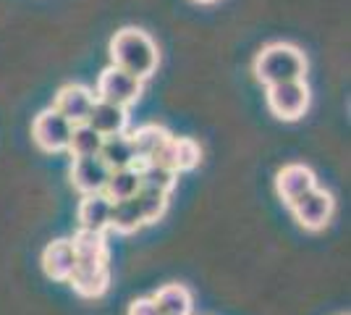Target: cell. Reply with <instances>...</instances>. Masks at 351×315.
Segmentation results:
<instances>
[{"label":"cell","instance_id":"obj_1","mask_svg":"<svg viewBox=\"0 0 351 315\" xmlns=\"http://www.w3.org/2000/svg\"><path fill=\"white\" fill-rule=\"evenodd\" d=\"M73 253H76V268H73L69 284L82 297H100L110 284V268H108V242L105 234L79 229L73 234Z\"/></svg>","mask_w":351,"mask_h":315},{"label":"cell","instance_id":"obj_2","mask_svg":"<svg viewBox=\"0 0 351 315\" xmlns=\"http://www.w3.org/2000/svg\"><path fill=\"white\" fill-rule=\"evenodd\" d=\"M110 66H118L123 71H129L136 79H149L158 71V45L155 40L142 30H121L116 32V37L110 40Z\"/></svg>","mask_w":351,"mask_h":315},{"label":"cell","instance_id":"obj_3","mask_svg":"<svg viewBox=\"0 0 351 315\" xmlns=\"http://www.w3.org/2000/svg\"><path fill=\"white\" fill-rule=\"evenodd\" d=\"M304 74H307V58L299 47L289 45V43H273V45L263 47L254 58V76L265 87L304 79Z\"/></svg>","mask_w":351,"mask_h":315},{"label":"cell","instance_id":"obj_4","mask_svg":"<svg viewBox=\"0 0 351 315\" xmlns=\"http://www.w3.org/2000/svg\"><path fill=\"white\" fill-rule=\"evenodd\" d=\"M291 215L296 218V224L307 231H322L330 224L333 213H336V200L330 192H325L320 187H312L309 192L302 197H296L291 205Z\"/></svg>","mask_w":351,"mask_h":315},{"label":"cell","instance_id":"obj_5","mask_svg":"<svg viewBox=\"0 0 351 315\" xmlns=\"http://www.w3.org/2000/svg\"><path fill=\"white\" fill-rule=\"evenodd\" d=\"M267 108L280 121L302 119L309 108V87L304 84V79L270 84L267 87Z\"/></svg>","mask_w":351,"mask_h":315},{"label":"cell","instance_id":"obj_6","mask_svg":"<svg viewBox=\"0 0 351 315\" xmlns=\"http://www.w3.org/2000/svg\"><path fill=\"white\" fill-rule=\"evenodd\" d=\"M145 92V82L132 76L129 71L118 69V66H108L100 79H97V92L95 97L97 100H108V103H116L121 108H129L134 105Z\"/></svg>","mask_w":351,"mask_h":315},{"label":"cell","instance_id":"obj_7","mask_svg":"<svg viewBox=\"0 0 351 315\" xmlns=\"http://www.w3.org/2000/svg\"><path fill=\"white\" fill-rule=\"evenodd\" d=\"M73 124L63 119L56 108L43 110L34 124H32V137L37 142V148L45 152H63L69 150V139H71Z\"/></svg>","mask_w":351,"mask_h":315},{"label":"cell","instance_id":"obj_8","mask_svg":"<svg viewBox=\"0 0 351 315\" xmlns=\"http://www.w3.org/2000/svg\"><path fill=\"white\" fill-rule=\"evenodd\" d=\"M69 176H71V184L76 192H82V195H97V192L105 189V181L110 176V168L103 163L100 155L73 158Z\"/></svg>","mask_w":351,"mask_h":315},{"label":"cell","instance_id":"obj_9","mask_svg":"<svg viewBox=\"0 0 351 315\" xmlns=\"http://www.w3.org/2000/svg\"><path fill=\"white\" fill-rule=\"evenodd\" d=\"M312 187H317V176L304 163H289L276 174V192L286 205H291L296 197L309 192Z\"/></svg>","mask_w":351,"mask_h":315},{"label":"cell","instance_id":"obj_10","mask_svg":"<svg viewBox=\"0 0 351 315\" xmlns=\"http://www.w3.org/2000/svg\"><path fill=\"white\" fill-rule=\"evenodd\" d=\"M95 100H97L95 92L89 90V87H84V84H66L56 95L53 108L58 110L63 119L71 121V124H84Z\"/></svg>","mask_w":351,"mask_h":315},{"label":"cell","instance_id":"obj_11","mask_svg":"<svg viewBox=\"0 0 351 315\" xmlns=\"http://www.w3.org/2000/svg\"><path fill=\"white\" fill-rule=\"evenodd\" d=\"M132 145L134 152H136V165L139 163H152L160 158V152L165 150V145L171 142V132L160 126V124H145L139 129H134L132 135Z\"/></svg>","mask_w":351,"mask_h":315},{"label":"cell","instance_id":"obj_12","mask_svg":"<svg viewBox=\"0 0 351 315\" xmlns=\"http://www.w3.org/2000/svg\"><path fill=\"white\" fill-rule=\"evenodd\" d=\"M84 124H89L100 137L123 135L129 126V110L116 103H108V100H95Z\"/></svg>","mask_w":351,"mask_h":315},{"label":"cell","instance_id":"obj_13","mask_svg":"<svg viewBox=\"0 0 351 315\" xmlns=\"http://www.w3.org/2000/svg\"><path fill=\"white\" fill-rule=\"evenodd\" d=\"M199 158H202V150H199L197 139H191V137H171V142L165 145L160 158L152 161V163H162L168 165L171 171H176V174H181V171L197 168Z\"/></svg>","mask_w":351,"mask_h":315},{"label":"cell","instance_id":"obj_14","mask_svg":"<svg viewBox=\"0 0 351 315\" xmlns=\"http://www.w3.org/2000/svg\"><path fill=\"white\" fill-rule=\"evenodd\" d=\"M43 268L53 281H69L76 268V253L71 240H56L45 247Z\"/></svg>","mask_w":351,"mask_h":315},{"label":"cell","instance_id":"obj_15","mask_svg":"<svg viewBox=\"0 0 351 315\" xmlns=\"http://www.w3.org/2000/svg\"><path fill=\"white\" fill-rule=\"evenodd\" d=\"M110 210H113V200H108L103 192L82 195V202H79V229L105 234L110 229Z\"/></svg>","mask_w":351,"mask_h":315},{"label":"cell","instance_id":"obj_16","mask_svg":"<svg viewBox=\"0 0 351 315\" xmlns=\"http://www.w3.org/2000/svg\"><path fill=\"white\" fill-rule=\"evenodd\" d=\"M100 158H103V163L108 165L110 171L136 165V152H134L132 137L126 135V132H123V135L105 137L103 148H100Z\"/></svg>","mask_w":351,"mask_h":315},{"label":"cell","instance_id":"obj_17","mask_svg":"<svg viewBox=\"0 0 351 315\" xmlns=\"http://www.w3.org/2000/svg\"><path fill=\"white\" fill-rule=\"evenodd\" d=\"M139 187H142V176H139V168L136 165H129V168H116V171H110V176L105 181V189L103 195L108 200H129L139 192Z\"/></svg>","mask_w":351,"mask_h":315},{"label":"cell","instance_id":"obj_18","mask_svg":"<svg viewBox=\"0 0 351 315\" xmlns=\"http://www.w3.org/2000/svg\"><path fill=\"white\" fill-rule=\"evenodd\" d=\"M160 315H191V292L184 284H165L152 294Z\"/></svg>","mask_w":351,"mask_h":315},{"label":"cell","instance_id":"obj_19","mask_svg":"<svg viewBox=\"0 0 351 315\" xmlns=\"http://www.w3.org/2000/svg\"><path fill=\"white\" fill-rule=\"evenodd\" d=\"M142 226H145V218H142V210H139L134 197L113 202V210H110V229L113 231H118V234H132V231L142 229Z\"/></svg>","mask_w":351,"mask_h":315},{"label":"cell","instance_id":"obj_20","mask_svg":"<svg viewBox=\"0 0 351 315\" xmlns=\"http://www.w3.org/2000/svg\"><path fill=\"white\" fill-rule=\"evenodd\" d=\"M103 139L89 124H73L71 139H69V152L71 158H89V155H100Z\"/></svg>","mask_w":351,"mask_h":315},{"label":"cell","instance_id":"obj_21","mask_svg":"<svg viewBox=\"0 0 351 315\" xmlns=\"http://www.w3.org/2000/svg\"><path fill=\"white\" fill-rule=\"evenodd\" d=\"M134 200H136V205L142 210L145 224L160 221L165 208H168V195L160 192V189H152V187H139V192L134 195Z\"/></svg>","mask_w":351,"mask_h":315},{"label":"cell","instance_id":"obj_22","mask_svg":"<svg viewBox=\"0 0 351 315\" xmlns=\"http://www.w3.org/2000/svg\"><path fill=\"white\" fill-rule=\"evenodd\" d=\"M136 168H139V176H142V187H152V189H160L165 195H171L176 179H178L176 171H171L162 163H139Z\"/></svg>","mask_w":351,"mask_h":315},{"label":"cell","instance_id":"obj_23","mask_svg":"<svg viewBox=\"0 0 351 315\" xmlns=\"http://www.w3.org/2000/svg\"><path fill=\"white\" fill-rule=\"evenodd\" d=\"M129 315H160V310L152 297H139L129 305Z\"/></svg>","mask_w":351,"mask_h":315},{"label":"cell","instance_id":"obj_24","mask_svg":"<svg viewBox=\"0 0 351 315\" xmlns=\"http://www.w3.org/2000/svg\"><path fill=\"white\" fill-rule=\"evenodd\" d=\"M197 3H215V0H197Z\"/></svg>","mask_w":351,"mask_h":315},{"label":"cell","instance_id":"obj_25","mask_svg":"<svg viewBox=\"0 0 351 315\" xmlns=\"http://www.w3.org/2000/svg\"><path fill=\"white\" fill-rule=\"evenodd\" d=\"M341 315H346V313H341Z\"/></svg>","mask_w":351,"mask_h":315}]
</instances>
